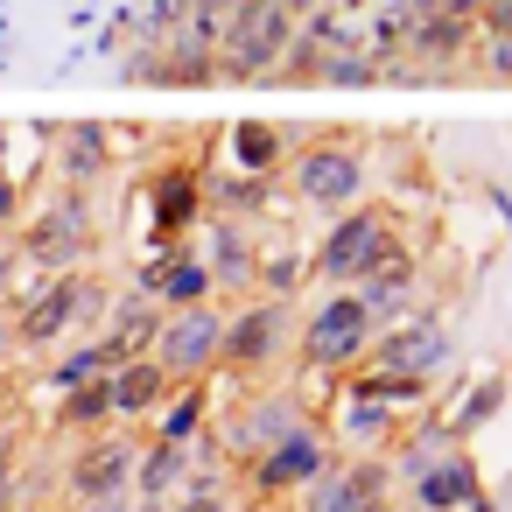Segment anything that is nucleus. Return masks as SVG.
I'll use <instances>...</instances> for the list:
<instances>
[{
    "instance_id": "nucleus-1",
    "label": "nucleus",
    "mask_w": 512,
    "mask_h": 512,
    "mask_svg": "<svg viewBox=\"0 0 512 512\" xmlns=\"http://www.w3.org/2000/svg\"><path fill=\"white\" fill-rule=\"evenodd\" d=\"M302 8L309 0H239V8L225 15V36H218V50H225L218 78H260L274 57H288Z\"/></svg>"
},
{
    "instance_id": "nucleus-2",
    "label": "nucleus",
    "mask_w": 512,
    "mask_h": 512,
    "mask_svg": "<svg viewBox=\"0 0 512 512\" xmlns=\"http://www.w3.org/2000/svg\"><path fill=\"white\" fill-rule=\"evenodd\" d=\"M372 337H379L372 309L344 288V295H330V302L309 316V330H302V358H309L316 372H351V365H365Z\"/></svg>"
},
{
    "instance_id": "nucleus-3",
    "label": "nucleus",
    "mask_w": 512,
    "mask_h": 512,
    "mask_svg": "<svg viewBox=\"0 0 512 512\" xmlns=\"http://www.w3.org/2000/svg\"><path fill=\"white\" fill-rule=\"evenodd\" d=\"M393 246H400L393 211H344V218L330 225V239L316 246V274H323V281H365Z\"/></svg>"
},
{
    "instance_id": "nucleus-4",
    "label": "nucleus",
    "mask_w": 512,
    "mask_h": 512,
    "mask_svg": "<svg viewBox=\"0 0 512 512\" xmlns=\"http://www.w3.org/2000/svg\"><path fill=\"white\" fill-rule=\"evenodd\" d=\"M218 344H225V316L197 302V309H169V316H162L148 358H155L169 379H190V386H197V379L218 365Z\"/></svg>"
},
{
    "instance_id": "nucleus-5",
    "label": "nucleus",
    "mask_w": 512,
    "mask_h": 512,
    "mask_svg": "<svg viewBox=\"0 0 512 512\" xmlns=\"http://www.w3.org/2000/svg\"><path fill=\"white\" fill-rule=\"evenodd\" d=\"M134 442L127 435H92L78 456H71V498L85 512H127L134 498Z\"/></svg>"
},
{
    "instance_id": "nucleus-6",
    "label": "nucleus",
    "mask_w": 512,
    "mask_h": 512,
    "mask_svg": "<svg viewBox=\"0 0 512 512\" xmlns=\"http://www.w3.org/2000/svg\"><path fill=\"white\" fill-rule=\"evenodd\" d=\"M414 456H407V477H414V505L421 512H456V505H470L477 498V463L449 442V435H421V442H407Z\"/></svg>"
},
{
    "instance_id": "nucleus-7",
    "label": "nucleus",
    "mask_w": 512,
    "mask_h": 512,
    "mask_svg": "<svg viewBox=\"0 0 512 512\" xmlns=\"http://www.w3.org/2000/svg\"><path fill=\"white\" fill-rule=\"evenodd\" d=\"M85 309H99L92 281H85V274H57V281H36V295H29L8 323H15V344H22V351H43V344H57Z\"/></svg>"
},
{
    "instance_id": "nucleus-8",
    "label": "nucleus",
    "mask_w": 512,
    "mask_h": 512,
    "mask_svg": "<svg viewBox=\"0 0 512 512\" xmlns=\"http://www.w3.org/2000/svg\"><path fill=\"white\" fill-rule=\"evenodd\" d=\"M295 190H302L316 211H344V204H358V190H365V155L344 148V141H316V148L295 155Z\"/></svg>"
},
{
    "instance_id": "nucleus-9",
    "label": "nucleus",
    "mask_w": 512,
    "mask_h": 512,
    "mask_svg": "<svg viewBox=\"0 0 512 512\" xmlns=\"http://www.w3.org/2000/svg\"><path fill=\"white\" fill-rule=\"evenodd\" d=\"M330 463H337V456H330V435L302 421V428H288L274 449L253 456V491H302V484H316Z\"/></svg>"
},
{
    "instance_id": "nucleus-10",
    "label": "nucleus",
    "mask_w": 512,
    "mask_h": 512,
    "mask_svg": "<svg viewBox=\"0 0 512 512\" xmlns=\"http://www.w3.org/2000/svg\"><path fill=\"white\" fill-rule=\"evenodd\" d=\"M365 358H372V372H393V379H421L428 386V372L449 365V330L435 316L428 323H400V330H379Z\"/></svg>"
},
{
    "instance_id": "nucleus-11",
    "label": "nucleus",
    "mask_w": 512,
    "mask_h": 512,
    "mask_svg": "<svg viewBox=\"0 0 512 512\" xmlns=\"http://www.w3.org/2000/svg\"><path fill=\"white\" fill-rule=\"evenodd\" d=\"M281 330H288V316H281L274 302H253V309L225 316L218 365H232V372H260V365H274V351H281Z\"/></svg>"
},
{
    "instance_id": "nucleus-12",
    "label": "nucleus",
    "mask_w": 512,
    "mask_h": 512,
    "mask_svg": "<svg viewBox=\"0 0 512 512\" xmlns=\"http://www.w3.org/2000/svg\"><path fill=\"white\" fill-rule=\"evenodd\" d=\"M309 505L302 512H379L386 498V470L379 463H330L316 484H302Z\"/></svg>"
},
{
    "instance_id": "nucleus-13",
    "label": "nucleus",
    "mask_w": 512,
    "mask_h": 512,
    "mask_svg": "<svg viewBox=\"0 0 512 512\" xmlns=\"http://www.w3.org/2000/svg\"><path fill=\"white\" fill-rule=\"evenodd\" d=\"M92 246V225H85V204L71 197L64 211H50L43 225H29V260H43V267H57V274H71V260Z\"/></svg>"
},
{
    "instance_id": "nucleus-14",
    "label": "nucleus",
    "mask_w": 512,
    "mask_h": 512,
    "mask_svg": "<svg viewBox=\"0 0 512 512\" xmlns=\"http://www.w3.org/2000/svg\"><path fill=\"white\" fill-rule=\"evenodd\" d=\"M141 295L162 302V309H197V302L211 295V267H204L197 253H169V260H155V267L141 274Z\"/></svg>"
},
{
    "instance_id": "nucleus-15",
    "label": "nucleus",
    "mask_w": 512,
    "mask_h": 512,
    "mask_svg": "<svg viewBox=\"0 0 512 512\" xmlns=\"http://www.w3.org/2000/svg\"><path fill=\"white\" fill-rule=\"evenodd\" d=\"M183 484H190V442H162V435H155V442L134 456V498L169 505Z\"/></svg>"
},
{
    "instance_id": "nucleus-16",
    "label": "nucleus",
    "mask_w": 512,
    "mask_h": 512,
    "mask_svg": "<svg viewBox=\"0 0 512 512\" xmlns=\"http://www.w3.org/2000/svg\"><path fill=\"white\" fill-rule=\"evenodd\" d=\"M106 379H113V414H162V407H169V386H176L148 351L127 358V365H113Z\"/></svg>"
},
{
    "instance_id": "nucleus-17",
    "label": "nucleus",
    "mask_w": 512,
    "mask_h": 512,
    "mask_svg": "<svg viewBox=\"0 0 512 512\" xmlns=\"http://www.w3.org/2000/svg\"><path fill=\"white\" fill-rule=\"evenodd\" d=\"M288 428H302V407H288V400H253V407L232 421V456H260V449H274Z\"/></svg>"
},
{
    "instance_id": "nucleus-18",
    "label": "nucleus",
    "mask_w": 512,
    "mask_h": 512,
    "mask_svg": "<svg viewBox=\"0 0 512 512\" xmlns=\"http://www.w3.org/2000/svg\"><path fill=\"white\" fill-rule=\"evenodd\" d=\"M281 148H288V141H281V127H267V120H239V127H232V169H246V176H260V183L281 169Z\"/></svg>"
},
{
    "instance_id": "nucleus-19",
    "label": "nucleus",
    "mask_w": 512,
    "mask_h": 512,
    "mask_svg": "<svg viewBox=\"0 0 512 512\" xmlns=\"http://www.w3.org/2000/svg\"><path fill=\"white\" fill-rule=\"evenodd\" d=\"M113 169V134L106 127H71L64 134V176L71 183H99Z\"/></svg>"
},
{
    "instance_id": "nucleus-20",
    "label": "nucleus",
    "mask_w": 512,
    "mask_h": 512,
    "mask_svg": "<svg viewBox=\"0 0 512 512\" xmlns=\"http://www.w3.org/2000/svg\"><path fill=\"white\" fill-rule=\"evenodd\" d=\"M57 421H64V428H106V421H113V379H85V386H71L64 407H57Z\"/></svg>"
},
{
    "instance_id": "nucleus-21",
    "label": "nucleus",
    "mask_w": 512,
    "mask_h": 512,
    "mask_svg": "<svg viewBox=\"0 0 512 512\" xmlns=\"http://www.w3.org/2000/svg\"><path fill=\"white\" fill-rule=\"evenodd\" d=\"M197 211V176L190 169H169V183H155V225L162 232H183Z\"/></svg>"
},
{
    "instance_id": "nucleus-22",
    "label": "nucleus",
    "mask_w": 512,
    "mask_h": 512,
    "mask_svg": "<svg viewBox=\"0 0 512 512\" xmlns=\"http://www.w3.org/2000/svg\"><path fill=\"white\" fill-rule=\"evenodd\" d=\"M393 400H372V393H351L344 386V414H351V442H386L393 435Z\"/></svg>"
},
{
    "instance_id": "nucleus-23",
    "label": "nucleus",
    "mask_w": 512,
    "mask_h": 512,
    "mask_svg": "<svg viewBox=\"0 0 512 512\" xmlns=\"http://www.w3.org/2000/svg\"><path fill=\"white\" fill-rule=\"evenodd\" d=\"M197 421H204V393H183L176 407H162V442H190Z\"/></svg>"
},
{
    "instance_id": "nucleus-24",
    "label": "nucleus",
    "mask_w": 512,
    "mask_h": 512,
    "mask_svg": "<svg viewBox=\"0 0 512 512\" xmlns=\"http://www.w3.org/2000/svg\"><path fill=\"white\" fill-rule=\"evenodd\" d=\"M15 491H22V456L15 442H0V512H15Z\"/></svg>"
},
{
    "instance_id": "nucleus-25",
    "label": "nucleus",
    "mask_w": 512,
    "mask_h": 512,
    "mask_svg": "<svg viewBox=\"0 0 512 512\" xmlns=\"http://www.w3.org/2000/svg\"><path fill=\"white\" fill-rule=\"evenodd\" d=\"M169 512H232V505H225V498H218L211 484H190V491H183V498H176Z\"/></svg>"
},
{
    "instance_id": "nucleus-26",
    "label": "nucleus",
    "mask_w": 512,
    "mask_h": 512,
    "mask_svg": "<svg viewBox=\"0 0 512 512\" xmlns=\"http://www.w3.org/2000/svg\"><path fill=\"white\" fill-rule=\"evenodd\" d=\"M8 351H15V323H8V316H0V358H8Z\"/></svg>"
},
{
    "instance_id": "nucleus-27",
    "label": "nucleus",
    "mask_w": 512,
    "mask_h": 512,
    "mask_svg": "<svg viewBox=\"0 0 512 512\" xmlns=\"http://www.w3.org/2000/svg\"><path fill=\"white\" fill-rule=\"evenodd\" d=\"M8 400H15V386H8V372H0V414H8Z\"/></svg>"
},
{
    "instance_id": "nucleus-28",
    "label": "nucleus",
    "mask_w": 512,
    "mask_h": 512,
    "mask_svg": "<svg viewBox=\"0 0 512 512\" xmlns=\"http://www.w3.org/2000/svg\"><path fill=\"white\" fill-rule=\"evenodd\" d=\"M470 505H477V498H470ZM477 512H491V505H477Z\"/></svg>"
}]
</instances>
